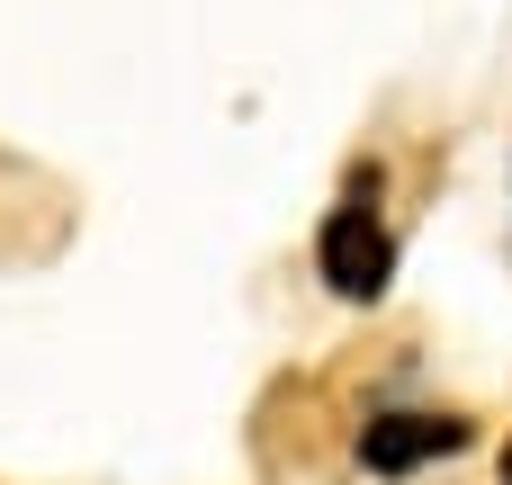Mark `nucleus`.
Returning a JSON list of instances; mask_svg holds the SVG:
<instances>
[{"mask_svg": "<svg viewBox=\"0 0 512 485\" xmlns=\"http://www.w3.org/2000/svg\"><path fill=\"white\" fill-rule=\"evenodd\" d=\"M504 485H512V450H504Z\"/></svg>", "mask_w": 512, "mask_h": 485, "instance_id": "obj_3", "label": "nucleus"}, {"mask_svg": "<svg viewBox=\"0 0 512 485\" xmlns=\"http://www.w3.org/2000/svg\"><path fill=\"white\" fill-rule=\"evenodd\" d=\"M450 450H468V423L459 414H378L360 432V468L369 477H414L423 459H450Z\"/></svg>", "mask_w": 512, "mask_h": 485, "instance_id": "obj_2", "label": "nucleus"}, {"mask_svg": "<svg viewBox=\"0 0 512 485\" xmlns=\"http://www.w3.org/2000/svg\"><path fill=\"white\" fill-rule=\"evenodd\" d=\"M369 198H378V180L324 225V243H315V270H324V288L333 297H387V279H396V243H387V225L369 216Z\"/></svg>", "mask_w": 512, "mask_h": 485, "instance_id": "obj_1", "label": "nucleus"}]
</instances>
